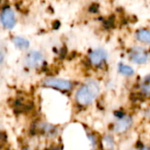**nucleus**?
Returning a JSON list of instances; mask_svg holds the SVG:
<instances>
[{
	"mask_svg": "<svg viewBox=\"0 0 150 150\" xmlns=\"http://www.w3.org/2000/svg\"><path fill=\"white\" fill-rule=\"evenodd\" d=\"M133 123V120L129 116H124L120 119V120L114 126V131L116 133H123L127 131Z\"/></svg>",
	"mask_w": 150,
	"mask_h": 150,
	"instance_id": "423d86ee",
	"label": "nucleus"
},
{
	"mask_svg": "<svg viewBox=\"0 0 150 150\" xmlns=\"http://www.w3.org/2000/svg\"><path fill=\"white\" fill-rule=\"evenodd\" d=\"M137 39L144 43L150 44V31L147 29H141L136 33Z\"/></svg>",
	"mask_w": 150,
	"mask_h": 150,
	"instance_id": "6e6552de",
	"label": "nucleus"
},
{
	"mask_svg": "<svg viewBox=\"0 0 150 150\" xmlns=\"http://www.w3.org/2000/svg\"><path fill=\"white\" fill-rule=\"evenodd\" d=\"M119 71L120 74L124 75V76H133L134 73V70L130 67V66H127V65H125L123 63H120L119 65Z\"/></svg>",
	"mask_w": 150,
	"mask_h": 150,
	"instance_id": "9d476101",
	"label": "nucleus"
},
{
	"mask_svg": "<svg viewBox=\"0 0 150 150\" xmlns=\"http://www.w3.org/2000/svg\"><path fill=\"white\" fill-rule=\"evenodd\" d=\"M131 60L138 64H143L148 61L149 55L146 50L141 47H135L131 52Z\"/></svg>",
	"mask_w": 150,
	"mask_h": 150,
	"instance_id": "39448f33",
	"label": "nucleus"
},
{
	"mask_svg": "<svg viewBox=\"0 0 150 150\" xmlns=\"http://www.w3.org/2000/svg\"><path fill=\"white\" fill-rule=\"evenodd\" d=\"M142 91H143L144 93H146L148 95H150V76H147L144 79V81L142 83Z\"/></svg>",
	"mask_w": 150,
	"mask_h": 150,
	"instance_id": "9b49d317",
	"label": "nucleus"
},
{
	"mask_svg": "<svg viewBox=\"0 0 150 150\" xmlns=\"http://www.w3.org/2000/svg\"><path fill=\"white\" fill-rule=\"evenodd\" d=\"M98 8H99V6H98V4H92V5L90 7V11H92V12H97L98 10Z\"/></svg>",
	"mask_w": 150,
	"mask_h": 150,
	"instance_id": "f8f14e48",
	"label": "nucleus"
},
{
	"mask_svg": "<svg viewBox=\"0 0 150 150\" xmlns=\"http://www.w3.org/2000/svg\"><path fill=\"white\" fill-rule=\"evenodd\" d=\"M99 94V86L94 81L83 85L76 92V100L79 104L86 105L91 104Z\"/></svg>",
	"mask_w": 150,
	"mask_h": 150,
	"instance_id": "f257e3e1",
	"label": "nucleus"
},
{
	"mask_svg": "<svg viewBox=\"0 0 150 150\" xmlns=\"http://www.w3.org/2000/svg\"><path fill=\"white\" fill-rule=\"evenodd\" d=\"M25 62L30 68H37L43 62V54L39 51H30L25 57Z\"/></svg>",
	"mask_w": 150,
	"mask_h": 150,
	"instance_id": "f03ea898",
	"label": "nucleus"
},
{
	"mask_svg": "<svg viewBox=\"0 0 150 150\" xmlns=\"http://www.w3.org/2000/svg\"><path fill=\"white\" fill-rule=\"evenodd\" d=\"M44 85L47 87H51L58 90H69L71 88V83L68 80L64 79H57V78H47L43 82Z\"/></svg>",
	"mask_w": 150,
	"mask_h": 150,
	"instance_id": "20e7f679",
	"label": "nucleus"
},
{
	"mask_svg": "<svg viewBox=\"0 0 150 150\" xmlns=\"http://www.w3.org/2000/svg\"><path fill=\"white\" fill-rule=\"evenodd\" d=\"M106 58H107V53L105 49H102V48L96 49L92 51L90 54V60L91 63L95 65L100 64Z\"/></svg>",
	"mask_w": 150,
	"mask_h": 150,
	"instance_id": "0eeeda50",
	"label": "nucleus"
},
{
	"mask_svg": "<svg viewBox=\"0 0 150 150\" xmlns=\"http://www.w3.org/2000/svg\"><path fill=\"white\" fill-rule=\"evenodd\" d=\"M14 45L19 49H26L29 47V41L22 37H14L12 40Z\"/></svg>",
	"mask_w": 150,
	"mask_h": 150,
	"instance_id": "1a4fd4ad",
	"label": "nucleus"
},
{
	"mask_svg": "<svg viewBox=\"0 0 150 150\" xmlns=\"http://www.w3.org/2000/svg\"><path fill=\"white\" fill-rule=\"evenodd\" d=\"M1 22L3 25L7 29H11L15 25V15L13 11L10 7H5L2 10Z\"/></svg>",
	"mask_w": 150,
	"mask_h": 150,
	"instance_id": "7ed1b4c3",
	"label": "nucleus"
}]
</instances>
